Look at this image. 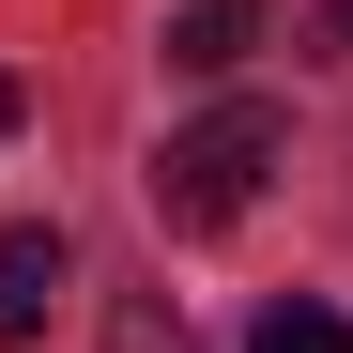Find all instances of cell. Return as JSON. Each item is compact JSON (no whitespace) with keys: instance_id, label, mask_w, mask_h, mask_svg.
<instances>
[{"instance_id":"8992f818","label":"cell","mask_w":353,"mask_h":353,"mask_svg":"<svg viewBox=\"0 0 353 353\" xmlns=\"http://www.w3.org/2000/svg\"><path fill=\"white\" fill-rule=\"evenodd\" d=\"M323 46H338V62H353V0H323Z\"/></svg>"},{"instance_id":"52a82bcc","label":"cell","mask_w":353,"mask_h":353,"mask_svg":"<svg viewBox=\"0 0 353 353\" xmlns=\"http://www.w3.org/2000/svg\"><path fill=\"white\" fill-rule=\"evenodd\" d=\"M0 139H16V77H0Z\"/></svg>"},{"instance_id":"5b68a950","label":"cell","mask_w":353,"mask_h":353,"mask_svg":"<svg viewBox=\"0 0 353 353\" xmlns=\"http://www.w3.org/2000/svg\"><path fill=\"white\" fill-rule=\"evenodd\" d=\"M108 353H185V323H169V307H154V292H139V307H123V323H108Z\"/></svg>"},{"instance_id":"7a4b0ae2","label":"cell","mask_w":353,"mask_h":353,"mask_svg":"<svg viewBox=\"0 0 353 353\" xmlns=\"http://www.w3.org/2000/svg\"><path fill=\"white\" fill-rule=\"evenodd\" d=\"M62 276H77V246H62V230H0V353H16V338H46Z\"/></svg>"},{"instance_id":"277c9868","label":"cell","mask_w":353,"mask_h":353,"mask_svg":"<svg viewBox=\"0 0 353 353\" xmlns=\"http://www.w3.org/2000/svg\"><path fill=\"white\" fill-rule=\"evenodd\" d=\"M246 353H353V323H338V307H307V292H276V307L246 323Z\"/></svg>"},{"instance_id":"3957f363","label":"cell","mask_w":353,"mask_h":353,"mask_svg":"<svg viewBox=\"0 0 353 353\" xmlns=\"http://www.w3.org/2000/svg\"><path fill=\"white\" fill-rule=\"evenodd\" d=\"M246 31H261V0H185V16H169V62H185V77H230Z\"/></svg>"},{"instance_id":"6da1fadb","label":"cell","mask_w":353,"mask_h":353,"mask_svg":"<svg viewBox=\"0 0 353 353\" xmlns=\"http://www.w3.org/2000/svg\"><path fill=\"white\" fill-rule=\"evenodd\" d=\"M276 154H292V123H276L261 92H230V108H200V123H169V154H154V215L200 246V230H230V215L276 185Z\"/></svg>"}]
</instances>
